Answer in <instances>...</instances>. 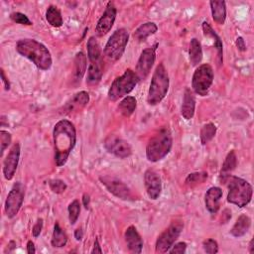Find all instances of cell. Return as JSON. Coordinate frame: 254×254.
<instances>
[{
  "label": "cell",
  "instance_id": "1",
  "mask_svg": "<svg viewBox=\"0 0 254 254\" xmlns=\"http://www.w3.org/2000/svg\"><path fill=\"white\" fill-rule=\"evenodd\" d=\"M53 139L56 165L58 167H63L75 146L76 132L74 125L66 119L60 120L54 127Z\"/></svg>",
  "mask_w": 254,
  "mask_h": 254
},
{
  "label": "cell",
  "instance_id": "2",
  "mask_svg": "<svg viewBox=\"0 0 254 254\" xmlns=\"http://www.w3.org/2000/svg\"><path fill=\"white\" fill-rule=\"evenodd\" d=\"M17 52L24 58H27L42 70H48L52 65V56L48 48L34 40L23 39L16 44Z\"/></svg>",
  "mask_w": 254,
  "mask_h": 254
},
{
  "label": "cell",
  "instance_id": "3",
  "mask_svg": "<svg viewBox=\"0 0 254 254\" xmlns=\"http://www.w3.org/2000/svg\"><path fill=\"white\" fill-rule=\"evenodd\" d=\"M220 180L221 183L226 185L228 188V202L235 204L238 207H244L250 202L253 189L247 181L229 174L221 176Z\"/></svg>",
  "mask_w": 254,
  "mask_h": 254
},
{
  "label": "cell",
  "instance_id": "4",
  "mask_svg": "<svg viewBox=\"0 0 254 254\" xmlns=\"http://www.w3.org/2000/svg\"><path fill=\"white\" fill-rule=\"evenodd\" d=\"M173 138L167 127L161 128L149 141L146 147V157L150 162H158L165 158L172 149Z\"/></svg>",
  "mask_w": 254,
  "mask_h": 254
},
{
  "label": "cell",
  "instance_id": "5",
  "mask_svg": "<svg viewBox=\"0 0 254 254\" xmlns=\"http://www.w3.org/2000/svg\"><path fill=\"white\" fill-rule=\"evenodd\" d=\"M169 90V75L165 65L161 63L157 65L148 90L147 102L150 105H157L160 103Z\"/></svg>",
  "mask_w": 254,
  "mask_h": 254
},
{
  "label": "cell",
  "instance_id": "6",
  "mask_svg": "<svg viewBox=\"0 0 254 254\" xmlns=\"http://www.w3.org/2000/svg\"><path fill=\"white\" fill-rule=\"evenodd\" d=\"M138 80L136 73L132 69H126L122 75L116 77L111 83L107 93L108 98L111 101H116L126 96L134 89Z\"/></svg>",
  "mask_w": 254,
  "mask_h": 254
},
{
  "label": "cell",
  "instance_id": "7",
  "mask_svg": "<svg viewBox=\"0 0 254 254\" xmlns=\"http://www.w3.org/2000/svg\"><path fill=\"white\" fill-rule=\"evenodd\" d=\"M129 40V33L126 29L121 28L116 30L109 40L107 41L105 47H104V55L110 62H116L118 61L127 46Z\"/></svg>",
  "mask_w": 254,
  "mask_h": 254
},
{
  "label": "cell",
  "instance_id": "8",
  "mask_svg": "<svg viewBox=\"0 0 254 254\" xmlns=\"http://www.w3.org/2000/svg\"><path fill=\"white\" fill-rule=\"evenodd\" d=\"M213 69L210 64H200L193 72L191 79V87L195 93L204 96L207 94L212 81H213Z\"/></svg>",
  "mask_w": 254,
  "mask_h": 254
},
{
  "label": "cell",
  "instance_id": "9",
  "mask_svg": "<svg viewBox=\"0 0 254 254\" xmlns=\"http://www.w3.org/2000/svg\"><path fill=\"white\" fill-rule=\"evenodd\" d=\"M184 228V223L182 221H174L170 226L165 229L158 237L156 241V252L165 253L174 245L175 241L179 238L182 230Z\"/></svg>",
  "mask_w": 254,
  "mask_h": 254
},
{
  "label": "cell",
  "instance_id": "10",
  "mask_svg": "<svg viewBox=\"0 0 254 254\" xmlns=\"http://www.w3.org/2000/svg\"><path fill=\"white\" fill-rule=\"evenodd\" d=\"M25 196L24 185L17 182L10 190L5 200V213L9 218H13L19 212Z\"/></svg>",
  "mask_w": 254,
  "mask_h": 254
},
{
  "label": "cell",
  "instance_id": "11",
  "mask_svg": "<svg viewBox=\"0 0 254 254\" xmlns=\"http://www.w3.org/2000/svg\"><path fill=\"white\" fill-rule=\"evenodd\" d=\"M100 182L101 184L108 190L109 192L117 196L118 198L129 200V199H134L133 193L131 190L125 185L122 181L118 180L117 178L110 177V176H104L100 177Z\"/></svg>",
  "mask_w": 254,
  "mask_h": 254
},
{
  "label": "cell",
  "instance_id": "12",
  "mask_svg": "<svg viewBox=\"0 0 254 254\" xmlns=\"http://www.w3.org/2000/svg\"><path fill=\"white\" fill-rule=\"evenodd\" d=\"M104 147L109 153L120 159L128 158L132 154L129 143L116 135H108L104 140Z\"/></svg>",
  "mask_w": 254,
  "mask_h": 254
},
{
  "label": "cell",
  "instance_id": "13",
  "mask_svg": "<svg viewBox=\"0 0 254 254\" xmlns=\"http://www.w3.org/2000/svg\"><path fill=\"white\" fill-rule=\"evenodd\" d=\"M156 47L157 44L142 51L140 58L137 62L135 72L138 79H144L149 74L156 60Z\"/></svg>",
  "mask_w": 254,
  "mask_h": 254
},
{
  "label": "cell",
  "instance_id": "14",
  "mask_svg": "<svg viewBox=\"0 0 254 254\" xmlns=\"http://www.w3.org/2000/svg\"><path fill=\"white\" fill-rule=\"evenodd\" d=\"M115 18H116V7L113 4V2H108L102 16L99 18L95 27V32L97 36L102 37L106 35L111 30L114 24Z\"/></svg>",
  "mask_w": 254,
  "mask_h": 254
},
{
  "label": "cell",
  "instance_id": "15",
  "mask_svg": "<svg viewBox=\"0 0 254 254\" xmlns=\"http://www.w3.org/2000/svg\"><path fill=\"white\" fill-rule=\"evenodd\" d=\"M144 184L148 196L156 200L162 192V181L160 176L154 170H147L144 174Z\"/></svg>",
  "mask_w": 254,
  "mask_h": 254
},
{
  "label": "cell",
  "instance_id": "16",
  "mask_svg": "<svg viewBox=\"0 0 254 254\" xmlns=\"http://www.w3.org/2000/svg\"><path fill=\"white\" fill-rule=\"evenodd\" d=\"M19 158H20V145L19 143H15L10 149L3 163V175L6 180L9 181L13 179L17 170Z\"/></svg>",
  "mask_w": 254,
  "mask_h": 254
},
{
  "label": "cell",
  "instance_id": "17",
  "mask_svg": "<svg viewBox=\"0 0 254 254\" xmlns=\"http://www.w3.org/2000/svg\"><path fill=\"white\" fill-rule=\"evenodd\" d=\"M89 102V94L86 91H79L75 93L63 107L62 113L71 114L73 112H78L84 108Z\"/></svg>",
  "mask_w": 254,
  "mask_h": 254
},
{
  "label": "cell",
  "instance_id": "18",
  "mask_svg": "<svg viewBox=\"0 0 254 254\" xmlns=\"http://www.w3.org/2000/svg\"><path fill=\"white\" fill-rule=\"evenodd\" d=\"M125 241L127 243V247L131 253L139 254L142 252L143 248V240L141 235L137 231L136 227L130 225L125 231Z\"/></svg>",
  "mask_w": 254,
  "mask_h": 254
},
{
  "label": "cell",
  "instance_id": "19",
  "mask_svg": "<svg viewBox=\"0 0 254 254\" xmlns=\"http://www.w3.org/2000/svg\"><path fill=\"white\" fill-rule=\"evenodd\" d=\"M221 197H222V190L218 187H212L206 191L204 196L205 207L211 214H215L218 211Z\"/></svg>",
  "mask_w": 254,
  "mask_h": 254
},
{
  "label": "cell",
  "instance_id": "20",
  "mask_svg": "<svg viewBox=\"0 0 254 254\" xmlns=\"http://www.w3.org/2000/svg\"><path fill=\"white\" fill-rule=\"evenodd\" d=\"M195 108V99L192 91L190 88H186L183 97V103L181 108V113L183 117L187 120H190L193 117Z\"/></svg>",
  "mask_w": 254,
  "mask_h": 254
},
{
  "label": "cell",
  "instance_id": "21",
  "mask_svg": "<svg viewBox=\"0 0 254 254\" xmlns=\"http://www.w3.org/2000/svg\"><path fill=\"white\" fill-rule=\"evenodd\" d=\"M87 59L82 52L76 53L74 57V68H73V81L78 83L80 82L82 76L86 71Z\"/></svg>",
  "mask_w": 254,
  "mask_h": 254
},
{
  "label": "cell",
  "instance_id": "22",
  "mask_svg": "<svg viewBox=\"0 0 254 254\" xmlns=\"http://www.w3.org/2000/svg\"><path fill=\"white\" fill-rule=\"evenodd\" d=\"M250 226H251V219L249 218V216H247L246 214H241L237 218L232 228L230 229V234L234 237H241L248 232Z\"/></svg>",
  "mask_w": 254,
  "mask_h": 254
},
{
  "label": "cell",
  "instance_id": "23",
  "mask_svg": "<svg viewBox=\"0 0 254 254\" xmlns=\"http://www.w3.org/2000/svg\"><path fill=\"white\" fill-rule=\"evenodd\" d=\"M211 15L214 22L219 25L224 24L226 19V6L224 1H210L209 2Z\"/></svg>",
  "mask_w": 254,
  "mask_h": 254
},
{
  "label": "cell",
  "instance_id": "24",
  "mask_svg": "<svg viewBox=\"0 0 254 254\" xmlns=\"http://www.w3.org/2000/svg\"><path fill=\"white\" fill-rule=\"evenodd\" d=\"M158 30V27L153 22H146L139 26L136 31L134 32V39H136L138 42L145 41L149 36L154 35Z\"/></svg>",
  "mask_w": 254,
  "mask_h": 254
},
{
  "label": "cell",
  "instance_id": "25",
  "mask_svg": "<svg viewBox=\"0 0 254 254\" xmlns=\"http://www.w3.org/2000/svg\"><path fill=\"white\" fill-rule=\"evenodd\" d=\"M202 31L203 34L206 37H210L213 39V44L214 47L217 50V57H218V63L219 64H222V42L220 40V38L218 37V35L213 31V29L210 27V25L207 22H203L202 23Z\"/></svg>",
  "mask_w": 254,
  "mask_h": 254
},
{
  "label": "cell",
  "instance_id": "26",
  "mask_svg": "<svg viewBox=\"0 0 254 254\" xmlns=\"http://www.w3.org/2000/svg\"><path fill=\"white\" fill-rule=\"evenodd\" d=\"M189 56H190V62L191 64V65H193V66L197 65L202 60L201 45L198 42V40L195 38L191 39V41H190V49H189Z\"/></svg>",
  "mask_w": 254,
  "mask_h": 254
},
{
  "label": "cell",
  "instance_id": "27",
  "mask_svg": "<svg viewBox=\"0 0 254 254\" xmlns=\"http://www.w3.org/2000/svg\"><path fill=\"white\" fill-rule=\"evenodd\" d=\"M136 106H137V100L134 96H125L119 102L118 110L123 116L129 117L135 111Z\"/></svg>",
  "mask_w": 254,
  "mask_h": 254
},
{
  "label": "cell",
  "instance_id": "28",
  "mask_svg": "<svg viewBox=\"0 0 254 254\" xmlns=\"http://www.w3.org/2000/svg\"><path fill=\"white\" fill-rule=\"evenodd\" d=\"M87 58L90 63L97 64L101 56V50L97 40L94 37H90L87 41Z\"/></svg>",
  "mask_w": 254,
  "mask_h": 254
},
{
  "label": "cell",
  "instance_id": "29",
  "mask_svg": "<svg viewBox=\"0 0 254 254\" xmlns=\"http://www.w3.org/2000/svg\"><path fill=\"white\" fill-rule=\"evenodd\" d=\"M67 242V236L64 229L61 227L59 222H56L54 225V231L52 235V245L57 248L64 247Z\"/></svg>",
  "mask_w": 254,
  "mask_h": 254
},
{
  "label": "cell",
  "instance_id": "30",
  "mask_svg": "<svg viewBox=\"0 0 254 254\" xmlns=\"http://www.w3.org/2000/svg\"><path fill=\"white\" fill-rule=\"evenodd\" d=\"M46 19L48 23L56 28H59L63 25V17L61 14V11L58 9V7L51 5L48 7L46 11Z\"/></svg>",
  "mask_w": 254,
  "mask_h": 254
},
{
  "label": "cell",
  "instance_id": "31",
  "mask_svg": "<svg viewBox=\"0 0 254 254\" xmlns=\"http://www.w3.org/2000/svg\"><path fill=\"white\" fill-rule=\"evenodd\" d=\"M102 78V70L98 64L90 63L87 68L86 83L89 85H96Z\"/></svg>",
  "mask_w": 254,
  "mask_h": 254
},
{
  "label": "cell",
  "instance_id": "32",
  "mask_svg": "<svg viewBox=\"0 0 254 254\" xmlns=\"http://www.w3.org/2000/svg\"><path fill=\"white\" fill-rule=\"evenodd\" d=\"M236 165H237V157H236L235 152L232 150L227 154V156H226V158H225V160L222 164L221 173H220L221 175L220 176L228 175L230 172H232L235 169Z\"/></svg>",
  "mask_w": 254,
  "mask_h": 254
},
{
  "label": "cell",
  "instance_id": "33",
  "mask_svg": "<svg viewBox=\"0 0 254 254\" xmlns=\"http://www.w3.org/2000/svg\"><path fill=\"white\" fill-rule=\"evenodd\" d=\"M215 133H216V127L213 123H207L203 125L199 134L201 144L202 145L207 144L215 136Z\"/></svg>",
  "mask_w": 254,
  "mask_h": 254
},
{
  "label": "cell",
  "instance_id": "34",
  "mask_svg": "<svg viewBox=\"0 0 254 254\" xmlns=\"http://www.w3.org/2000/svg\"><path fill=\"white\" fill-rule=\"evenodd\" d=\"M67 211H68V219L70 224H74L79 216L80 213V203L77 199L72 200L68 206H67Z\"/></svg>",
  "mask_w": 254,
  "mask_h": 254
},
{
  "label": "cell",
  "instance_id": "35",
  "mask_svg": "<svg viewBox=\"0 0 254 254\" xmlns=\"http://www.w3.org/2000/svg\"><path fill=\"white\" fill-rule=\"evenodd\" d=\"M207 179V174L204 172L199 173H191L186 179V184L189 186H193L199 183L204 182Z\"/></svg>",
  "mask_w": 254,
  "mask_h": 254
},
{
  "label": "cell",
  "instance_id": "36",
  "mask_svg": "<svg viewBox=\"0 0 254 254\" xmlns=\"http://www.w3.org/2000/svg\"><path fill=\"white\" fill-rule=\"evenodd\" d=\"M50 189L55 193H63L66 190V184L59 179H54L49 182Z\"/></svg>",
  "mask_w": 254,
  "mask_h": 254
},
{
  "label": "cell",
  "instance_id": "37",
  "mask_svg": "<svg viewBox=\"0 0 254 254\" xmlns=\"http://www.w3.org/2000/svg\"><path fill=\"white\" fill-rule=\"evenodd\" d=\"M10 18L15 23H18V24H21V25H27V26L32 25V22L30 21V19L25 14L20 13V12H13V13H11L10 14Z\"/></svg>",
  "mask_w": 254,
  "mask_h": 254
},
{
  "label": "cell",
  "instance_id": "38",
  "mask_svg": "<svg viewBox=\"0 0 254 254\" xmlns=\"http://www.w3.org/2000/svg\"><path fill=\"white\" fill-rule=\"evenodd\" d=\"M202 247L204 252L209 254H215L218 252V244L214 239H206L202 242Z\"/></svg>",
  "mask_w": 254,
  "mask_h": 254
},
{
  "label": "cell",
  "instance_id": "39",
  "mask_svg": "<svg viewBox=\"0 0 254 254\" xmlns=\"http://www.w3.org/2000/svg\"><path fill=\"white\" fill-rule=\"evenodd\" d=\"M11 134L8 131L1 130L0 131V145H1V156L3 155L5 149L10 145L11 143Z\"/></svg>",
  "mask_w": 254,
  "mask_h": 254
},
{
  "label": "cell",
  "instance_id": "40",
  "mask_svg": "<svg viewBox=\"0 0 254 254\" xmlns=\"http://www.w3.org/2000/svg\"><path fill=\"white\" fill-rule=\"evenodd\" d=\"M186 249H187V244L185 242H179L175 245H173L168 252L172 253V254H183L186 252Z\"/></svg>",
  "mask_w": 254,
  "mask_h": 254
},
{
  "label": "cell",
  "instance_id": "41",
  "mask_svg": "<svg viewBox=\"0 0 254 254\" xmlns=\"http://www.w3.org/2000/svg\"><path fill=\"white\" fill-rule=\"evenodd\" d=\"M42 228H43V219L42 218H38L36 223L33 226V229H32L33 236L34 237H38L41 234V232H42Z\"/></svg>",
  "mask_w": 254,
  "mask_h": 254
},
{
  "label": "cell",
  "instance_id": "42",
  "mask_svg": "<svg viewBox=\"0 0 254 254\" xmlns=\"http://www.w3.org/2000/svg\"><path fill=\"white\" fill-rule=\"evenodd\" d=\"M235 44H236V47L239 51H241V52L246 51V45H245V42H244L242 37H238L235 41Z\"/></svg>",
  "mask_w": 254,
  "mask_h": 254
},
{
  "label": "cell",
  "instance_id": "43",
  "mask_svg": "<svg viewBox=\"0 0 254 254\" xmlns=\"http://www.w3.org/2000/svg\"><path fill=\"white\" fill-rule=\"evenodd\" d=\"M1 78H2V82H3V84H4L5 90H9V89H10V82H9L8 78L6 77L5 72H4L3 69H1Z\"/></svg>",
  "mask_w": 254,
  "mask_h": 254
},
{
  "label": "cell",
  "instance_id": "44",
  "mask_svg": "<svg viewBox=\"0 0 254 254\" xmlns=\"http://www.w3.org/2000/svg\"><path fill=\"white\" fill-rule=\"evenodd\" d=\"M91 253L92 254H96V253H99V254H101L102 253V249H101V247H100V245H99V242H98V239H95V241H94V245H93V249L91 250Z\"/></svg>",
  "mask_w": 254,
  "mask_h": 254
},
{
  "label": "cell",
  "instance_id": "45",
  "mask_svg": "<svg viewBox=\"0 0 254 254\" xmlns=\"http://www.w3.org/2000/svg\"><path fill=\"white\" fill-rule=\"evenodd\" d=\"M36 252V249H35V244L32 240H29L28 243H27V253L29 254H34Z\"/></svg>",
  "mask_w": 254,
  "mask_h": 254
},
{
  "label": "cell",
  "instance_id": "46",
  "mask_svg": "<svg viewBox=\"0 0 254 254\" xmlns=\"http://www.w3.org/2000/svg\"><path fill=\"white\" fill-rule=\"evenodd\" d=\"M16 248V242L14 241V240H11L9 243H8V245H7V247H6V249H5V253H10V252H12L14 249Z\"/></svg>",
  "mask_w": 254,
  "mask_h": 254
},
{
  "label": "cell",
  "instance_id": "47",
  "mask_svg": "<svg viewBox=\"0 0 254 254\" xmlns=\"http://www.w3.org/2000/svg\"><path fill=\"white\" fill-rule=\"evenodd\" d=\"M89 201H90V198H89V194L87 193H84L82 195V203L84 205L85 208H88V205H89Z\"/></svg>",
  "mask_w": 254,
  "mask_h": 254
},
{
  "label": "cell",
  "instance_id": "48",
  "mask_svg": "<svg viewBox=\"0 0 254 254\" xmlns=\"http://www.w3.org/2000/svg\"><path fill=\"white\" fill-rule=\"evenodd\" d=\"M82 236H83V232L80 228H77L74 230V237L76 240H81Z\"/></svg>",
  "mask_w": 254,
  "mask_h": 254
},
{
  "label": "cell",
  "instance_id": "49",
  "mask_svg": "<svg viewBox=\"0 0 254 254\" xmlns=\"http://www.w3.org/2000/svg\"><path fill=\"white\" fill-rule=\"evenodd\" d=\"M253 243H254V239H251V240H250V243H249V247H248V251H249V253H253V252H254V246H253Z\"/></svg>",
  "mask_w": 254,
  "mask_h": 254
}]
</instances>
